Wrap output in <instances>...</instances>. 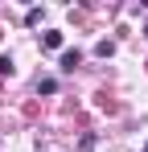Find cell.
Instances as JSON below:
<instances>
[{
	"mask_svg": "<svg viewBox=\"0 0 148 152\" xmlns=\"http://www.w3.org/2000/svg\"><path fill=\"white\" fill-rule=\"evenodd\" d=\"M41 45H45V50H62V33H53V29L41 33Z\"/></svg>",
	"mask_w": 148,
	"mask_h": 152,
	"instance_id": "1",
	"label": "cell"
},
{
	"mask_svg": "<svg viewBox=\"0 0 148 152\" xmlns=\"http://www.w3.org/2000/svg\"><path fill=\"white\" fill-rule=\"evenodd\" d=\"M78 62H82V53H78V50H66V53H62V70H74Z\"/></svg>",
	"mask_w": 148,
	"mask_h": 152,
	"instance_id": "2",
	"label": "cell"
},
{
	"mask_svg": "<svg viewBox=\"0 0 148 152\" xmlns=\"http://www.w3.org/2000/svg\"><path fill=\"white\" fill-rule=\"evenodd\" d=\"M144 37H148V25H144Z\"/></svg>",
	"mask_w": 148,
	"mask_h": 152,
	"instance_id": "6",
	"label": "cell"
},
{
	"mask_svg": "<svg viewBox=\"0 0 148 152\" xmlns=\"http://www.w3.org/2000/svg\"><path fill=\"white\" fill-rule=\"evenodd\" d=\"M95 53H99V58H111V53H115V41H99Z\"/></svg>",
	"mask_w": 148,
	"mask_h": 152,
	"instance_id": "4",
	"label": "cell"
},
{
	"mask_svg": "<svg viewBox=\"0 0 148 152\" xmlns=\"http://www.w3.org/2000/svg\"><path fill=\"white\" fill-rule=\"evenodd\" d=\"M144 152H148V144H144Z\"/></svg>",
	"mask_w": 148,
	"mask_h": 152,
	"instance_id": "7",
	"label": "cell"
},
{
	"mask_svg": "<svg viewBox=\"0 0 148 152\" xmlns=\"http://www.w3.org/2000/svg\"><path fill=\"white\" fill-rule=\"evenodd\" d=\"M0 74H12V58H4V53H0Z\"/></svg>",
	"mask_w": 148,
	"mask_h": 152,
	"instance_id": "5",
	"label": "cell"
},
{
	"mask_svg": "<svg viewBox=\"0 0 148 152\" xmlns=\"http://www.w3.org/2000/svg\"><path fill=\"white\" fill-rule=\"evenodd\" d=\"M37 91H41V95H53V91H58V78H37Z\"/></svg>",
	"mask_w": 148,
	"mask_h": 152,
	"instance_id": "3",
	"label": "cell"
}]
</instances>
